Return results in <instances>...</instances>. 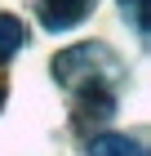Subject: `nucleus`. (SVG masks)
<instances>
[{
	"instance_id": "nucleus-1",
	"label": "nucleus",
	"mask_w": 151,
	"mask_h": 156,
	"mask_svg": "<svg viewBox=\"0 0 151 156\" xmlns=\"http://www.w3.org/2000/svg\"><path fill=\"white\" fill-rule=\"evenodd\" d=\"M116 72V54L102 45V40H89V45H71L53 58V80L67 85V89H84V85H102Z\"/></svg>"
},
{
	"instance_id": "nucleus-2",
	"label": "nucleus",
	"mask_w": 151,
	"mask_h": 156,
	"mask_svg": "<svg viewBox=\"0 0 151 156\" xmlns=\"http://www.w3.org/2000/svg\"><path fill=\"white\" fill-rule=\"evenodd\" d=\"M98 0H40L36 13H40V27L45 31H71L76 23H84L93 13Z\"/></svg>"
},
{
	"instance_id": "nucleus-5",
	"label": "nucleus",
	"mask_w": 151,
	"mask_h": 156,
	"mask_svg": "<svg viewBox=\"0 0 151 156\" xmlns=\"http://www.w3.org/2000/svg\"><path fill=\"white\" fill-rule=\"evenodd\" d=\"M133 18H138V27L151 36V0H138V5H133Z\"/></svg>"
},
{
	"instance_id": "nucleus-4",
	"label": "nucleus",
	"mask_w": 151,
	"mask_h": 156,
	"mask_svg": "<svg viewBox=\"0 0 151 156\" xmlns=\"http://www.w3.org/2000/svg\"><path fill=\"white\" fill-rule=\"evenodd\" d=\"M22 40H27V27H22V18L18 13H0V67L22 49Z\"/></svg>"
},
{
	"instance_id": "nucleus-6",
	"label": "nucleus",
	"mask_w": 151,
	"mask_h": 156,
	"mask_svg": "<svg viewBox=\"0 0 151 156\" xmlns=\"http://www.w3.org/2000/svg\"><path fill=\"white\" fill-rule=\"evenodd\" d=\"M120 5H125V9H133V5H138V0H120Z\"/></svg>"
},
{
	"instance_id": "nucleus-3",
	"label": "nucleus",
	"mask_w": 151,
	"mask_h": 156,
	"mask_svg": "<svg viewBox=\"0 0 151 156\" xmlns=\"http://www.w3.org/2000/svg\"><path fill=\"white\" fill-rule=\"evenodd\" d=\"M84 152L89 156H151V147L133 134H98V138H89Z\"/></svg>"
},
{
	"instance_id": "nucleus-7",
	"label": "nucleus",
	"mask_w": 151,
	"mask_h": 156,
	"mask_svg": "<svg viewBox=\"0 0 151 156\" xmlns=\"http://www.w3.org/2000/svg\"><path fill=\"white\" fill-rule=\"evenodd\" d=\"M0 107H5V85H0Z\"/></svg>"
}]
</instances>
